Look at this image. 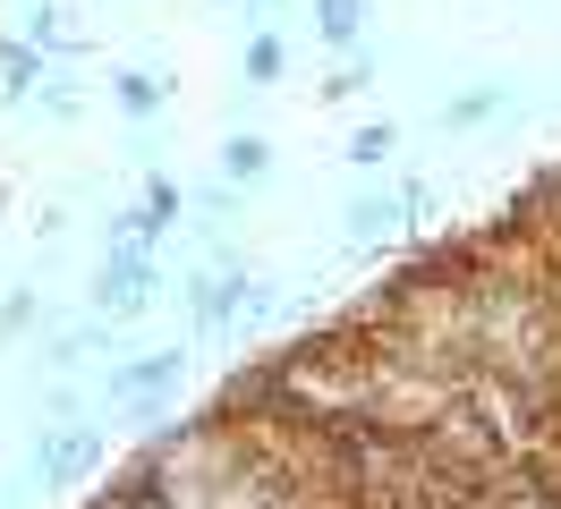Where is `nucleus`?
Returning <instances> with one entry per match:
<instances>
[{
  "instance_id": "nucleus-1",
  "label": "nucleus",
  "mask_w": 561,
  "mask_h": 509,
  "mask_svg": "<svg viewBox=\"0 0 561 509\" xmlns=\"http://www.w3.org/2000/svg\"><path fill=\"white\" fill-rule=\"evenodd\" d=\"M171 373H179V348H162V357H145V366L111 373V391H153V382H171Z\"/></svg>"
},
{
  "instance_id": "nucleus-4",
  "label": "nucleus",
  "mask_w": 561,
  "mask_h": 509,
  "mask_svg": "<svg viewBox=\"0 0 561 509\" xmlns=\"http://www.w3.org/2000/svg\"><path fill=\"white\" fill-rule=\"evenodd\" d=\"M230 170H239V178H255V170H264V144H255V136H239V144H230Z\"/></svg>"
},
{
  "instance_id": "nucleus-2",
  "label": "nucleus",
  "mask_w": 561,
  "mask_h": 509,
  "mask_svg": "<svg viewBox=\"0 0 561 509\" xmlns=\"http://www.w3.org/2000/svg\"><path fill=\"white\" fill-rule=\"evenodd\" d=\"M103 305H119V314H128V305H145V271H137V264L103 271Z\"/></svg>"
},
{
  "instance_id": "nucleus-3",
  "label": "nucleus",
  "mask_w": 561,
  "mask_h": 509,
  "mask_svg": "<svg viewBox=\"0 0 561 509\" xmlns=\"http://www.w3.org/2000/svg\"><path fill=\"white\" fill-rule=\"evenodd\" d=\"M323 34L350 43V34H357V0H323Z\"/></svg>"
}]
</instances>
